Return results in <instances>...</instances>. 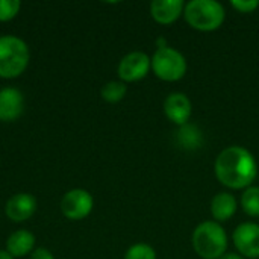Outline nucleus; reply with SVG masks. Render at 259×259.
<instances>
[{
    "mask_svg": "<svg viewBox=\"0 0 259 259\" xmlns=\"http://www.w3.org/2000/svg\"><path fill=\"white\" fill-rule=\"evenodd\" d=\"M214 173L223 187L229 190H246L252 187L258 176V164L247 149L229 146L217 155Z\"/></svg>",
    "mask_w": 259,
    "mask_h": 259,
    "instance_id": "f257e3e1",
    "label": "nucleus"
},
{
    "mask_svg": "<svg viewBox=\"0 0 259 259\" xmlns=\"http://www.w3.org/2000/svg\"><path fill=\"white\" fill-rule=\"evenodd\" d=\"M191 243L194 252L202 259H219L228 250L226 231L214 220L200 223L193 232Z\"/></svg>",
    "mask_w": 259,
    "mask_h": 259,
    "instance_id": "f03ea898",
    "label": "nucleus"
},
{
    "mask_svg": "<svg viewBox=\"0 0 259 259\" xmlns=\"http://www.w3.org/2000/svg\"><path fill=\"white\" fill-rule=\"evenodd\" d=\"M184 18L196 30L212 32L225 23L226 11L215 0H191L185 3Z\"/></svg>",
    "mask_w": 259,
    "mask_h": 259,
    "instance_id": "7ed1b4c3",
    "label": "nucleus"
},
{
    "mask_svg": "<svg viewBox=\"0 0 259 259\" xmlns=\"http://www.w3.org/2000/svg\"><path fill=\"white\" fill-rule=\"evenodd\" d=\"M29 64L27 44L14 35L0 36V77H18Z\"/></svg>",
    "mask_w": 259,
    "mask_h": 259,
    "instance_id": "20e7f679",
    "label": "nucleus"
},
{
    "mask_svg": "<svg viewBox=\"0 0 259 259\" xmlns=\"http://www.w3.org/2000/svg\"><path fill=\"white\" fill-rule=\"evenodd\" d=\"M150 68L158 79L164 82H178L187 74L188 64L179 50L167 46L156 49L150 58Z\"/></svg>",
    "mask_w": 259,
    "mask_h": 259,
    "instance_id": "39448f33",
    "label": "nucleus"
},
{
    "mask_svg": "<svg viewBox=\"0 0 259 259\" xmlns=\"http://www.w3.org/2000/svg\"><path fill=\"white\" fill-rule=\"evenodd\" d=\"M94 200L87 190H71L61 200V211L70 220H82L93 211Z\"/></svg>",
    "mask_w": 259,
    "mask_h": 259,
    "instance_id": "423d86ee",
    "label": "nucleus"
},
{
    "mask_svg": "<svg viewBox=\"0 0 259 259\" xmlns=\"http://www.w3.org/2000/svg\"><path fill=\"white\" fill-rule=\"evenodd\" d=\"M235 249L238 255L246 259L259 258V225L253 222H246L237 226L232 235Z\"/></svg>",
    "mask_w": 259,
    "mask_h": 259,
    "instance_id": "0eeeda50",
    "label": "nucleus"
},
{
    "mask_svg": "<svg viewBox=\"0 0 259 259\" xmlns=\"http://www.w3.org/2000/svg\"><path fill=\"white\" fill-rule=\"evenodd\" d=\"M150 58L144 52H131L118 64V77L121 82H137L147 76Z\"/></svg>",
    "mask_w": 259,
    "mask_h": 259,
    "instance_id": "6e6552de",
    "label": "nucleus"
},
{
    "mask_svg": "<svg viewBox=\"0 0 259 259\" xmlns=\"http://www.w3.org/2000/svg\"><path fill=\"white\" fill-rule=\"evenodd\" d=\"M193 105L187 94L170 93L164 100V114L176 126H185L191 117Z\"/></svg>",
    "mask_w": 259,
    "mask_h": 259,
    "instance_id": "1a4fd4ad",
    "label": "nucleus"
},
{
    "mask_svg": "<svg viewBox=\"0 0 259 259\" xmlns=\"http://www.w3.org/2000/svg\"><path fill=\"white\" fill-rule=\"evenodd\" d=\"M35 211H36V200L33 196L27 193H20L12 196L5 206V212L8 219L17 223L29 220L35 214Z\"/></svg>",
    "mask_w": 259,
    "mask_h": 259,
    "instance_id": "9d476101",
    "label": "nucleus"
},
{
    "mask_svg": "<svg viewBox=\"0 0 259 259\" xmlns=\"http://www.w3.org/2000/svg\"><path fill=\"white\" fill-rule=\"evenodd\" d=\"M185 3L182 0H153L150 3L152 18L164 26L173 24L181 15H184Z\"/></svg>",
    "mask_w": 259,
    "mask_h": 259,
    "instance_id": "9b49d317",
    "label": "nucleus"
},
{
    "mask_svg": "<svg viewBox=\"0 0 259 259\" xmlns=\"http://www.w3.org/2000/svg\"><path fill=\"white\" fill-rule=\"evenodd\" d=\"M24 108L23 94L17 88L0 90V121H15Z\"/></svg>",
    "mask_w": 259,
    "mask_h": 259,
    "instance_id": "f8f14e48",
    "label": "nucleus"
},
{
    "mask_svg": "<svg viewBox=\"0 0 259 259\" xmlns=\"http://www.w3.org/2000/svg\"><path fill=\"white\" fill-rule=\"evenodd\" d=\"M237 208H238V202L235 196L228 191H222L212 197L209 211H211L214 222L223 223L234 217V214L237 212Z\"/></svg>",
    "mask_w": 259,
    "mask_h": 259,
    "instance_id": "ddd939ff",
    "label": "nucleus"
},
{
    "mask_svg": "<svg viewBox=\"0 0 259 259\" xmlns=\"http://www.w3.org/2000/svg\"><path fill=\"white\" fill-rule=\"evenodd\" d=\"M35 237L29 231H17L6 241V252L12 258H21L33 252Z\"/></svg>",
    "mask_w": 259,
    "mask_h": 259,
    "instance_id": "4468645a",
    "label": "nucleus"
},
{
    "mask_svg": "<svg viewBox=\"0 0 259 259\" xmlns=\"http://www.w3.org/2000/svg\"><path fill=\"white\" fill-rule=\"evenodd\" d=\"M126 91H127V87H126L124 82H121V80H111V82L103 85L100 94H102L105 102H108V103H118V102H121L124 99Z\"/></svg>",
    "mask_w": 259,
    "mask_h": 259,
    "instance_id": "2eb2a0df",
    "label": "nucleus"
},
{
    "mask_svg": "<svg viewBox=\"0 0 259 259\" xmlns=\"http://www.w3.org/2000/svg\"><path fill=\"white\" fill-rule=\"evenodd\" d=\"M241 208L250 217H259V187H249L241 194Z\"/></svg>",
    "mask_w": 259,
    "mask_h": 259,
    "instance_id": "dca6fc26",
    "label": "nucleus"
},
{
    "mask_svg": "<svg viewBox=\"0 0 259 259\" xmlns=\"http://www.w3.org/2000/svg\"><path fill=\"white\" fill-rule=\"evenodd\" d=\"M124 259H156V252L146 243H137L127 249Z\"/></svg>",
    "mask_w": 259,
    "mask_h": 259,
    "instance_id": "f3484780",
    "label": "nucleus"
},
{
    "mask_svg": "<svg viewBox=\"0 0 259 259\" xmlns=\"http://www.w3.org/2000/svg\"><path fill=\"white\" fill-rule=\"evenodd\" d=\"M20 6L18 0H0V21L12 20L18 14Z\"/></svg>",
    "mask_w": 259,
    "mask_h": 259,
    "instance_id": "a211bd4d",
    "label": "nucleus"
},
{
    "mask_svg": "<svg viewBox=\"0 0 259 259\" xmlns=\"http://www.w3.org/2000/svg\"><path fill=\"white\" fill-rule=\"evenodd\" d=\"M231 6L241 14H250L259 8V0H231Z\"/></svg>",
    "mask_w": 259,
    "mask_h": 259,
    "instance_id": "6ab92c4d",
    "label": "nucleus"
},
{
    "mask_svg": "<svg viewBox=\"0 0 259 259\" xmlns=\"http://www.w3.org/2000/svg\"><path fill=\"white\" fill-rule=\"evenodd\" d=\"M30 259H55V258H53V255H52L47 249L38 247V249H35V250L30 253Z\"/></svg>",
    "mask_w": 259,
    "mask_h": 259,
    "instance_id": "aec40b11",
    "label": "nucleus"
},
{
    "mask_svg": "<svg viewBox=\"0 0 259 259\" xmlns=\"http://www.w3.org/2000/svg\"><path fill=\"white\" fill-rule=\"evenodd\" d=\"M219 259H244L241 255H235V253H225L222 258Z\"/></svg>",
    "mask_w": 259,
    "mask_h": 259,
    "instance_id": "412c9836",
    "label": "nucleus"
},
{
    "mask_svg": "<svg viewBox=\"0 0 259 259\" xmlns=\"http://www.w3.org/2000/svg\"><path fill=\"white\" fill-rule=\"evenodd\" d=\"M0 259H14L6 250H0Z\"/></svg>",
    "mask_w": 259,
    "mask_h": 259,
    "instance_id": "4be33fe9",
    "label": "nucleus"
}]
</instances>
